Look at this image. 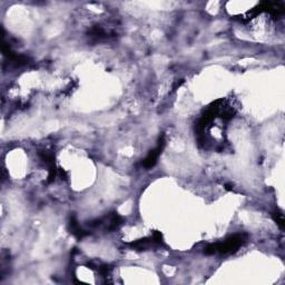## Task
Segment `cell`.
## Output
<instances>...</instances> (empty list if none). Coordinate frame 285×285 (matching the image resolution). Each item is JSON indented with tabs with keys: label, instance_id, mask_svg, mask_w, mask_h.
I'll return each mask as SVG.
<instances>
[{
	"label": "cell",
	"instance_id": "cell-2",
	"mask_svg": "<svg viewBox=\"0 0 285 285\" xmlns=\"http://www.w3.org/2000/svg\"><path fill=\"white\" fill-rule=\"evenodd\" d=\"M164 146H165V141H164V137H161L159 142V145L156 146V148L151 151V153L148 154L147 157L142 160V166H144L145 168H152L154 165L157 163V160H159Z\"/></svg>",
	"mask_w": 285,
	"mask_h": 285
},
{
	"label": "cell",
	"instance_id": "cell-3",
	"mask_svg": "<svg viewBox=\"0 0 285 285\" xmlns=\"http://www.w3.org/2000/svg\"><path fill=\"white\" fill-rule=\"evenodd\" d=\"M274 218H275V221H276L277 224H279L283 229V227H284V218H283V215L280 214V213H277L275 215V216H274Z\"/></svg>",
	"mask_w": 285,
	"mask_h": 285
},
{
	"label": "cell",
	"instance_id": "cell-1",
	"mask_svg": "<svg viewBox=\"0 0 285 285\" xmlns=\"http://www.w3.org/2000/svg\"><path fill=\"white\" fill-rule=\"evenodd\" d=\"M245 241H246L245 235H234V236L229 238V240L225 242H223V243L209 245L205 249V253L206 254L232 253L234 251H237V249L245 243Z\"/></svg>",
	"mask_w": 285,
	"mask_h": 285
}]
</instances>
